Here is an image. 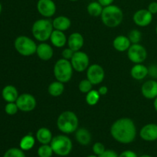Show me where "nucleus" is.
<instances>
[{
  "mask_svg": "<svg viewBox=\"0 0 157 157\" xmlns=\"http://www.w3.org/2000/svg\"><path fill=\"white\" fill-rule=\"evenodd\" d=\"M110 134L112 137L120 144H131L136 139V125L130 118H120L112 124L110 127Z\"/></svg>",
  "mask_w": 157,
  "mask_h": 157,
  "instance_id": "f257e3e1",
  "label": "nucleus"
},
{
  "mask_svg": "<svg viewBox=\"0 0 157 157\" xmlns=\"http://www.w3.org/2000/svg\"><path fill=\"white\" fill-rule=\"evenodd\" d=\"M79 126V120L73 111H64L58 116L57 120L58 129L64 134H71L76 131Z\"/></svg>",
  "mask_w": 157,
  "mask_h": 157,
  "instance_id": "f03ea898",
  "label": "nucleus"
},
{
  "mask_svg": "<svg viewBox=\"0 0 157 157\" xmlns=\"http://www.w3.org/2000/svg\"><path fill=\"white\" fill-rule=\"evenodd\" d=\"M101 18L104 25L109 28L117 27L122 23L124 12L121 8L112 4L104 7Z\"/></svg>",
  "mask_w": 157,
  "mask_h": 157,
  "instance_id": "7ed1b4c3",
  "label": "nucleus"
},
{
  "mask_svg": "<svg viewBox=\"0 0 157 157\" xmlns=\"http://www.w3.org/2000/svg\"><path fill=\"white\" fill-rule=\"evenodd\" d=\"M53 31L54 27L52 21L47 18H41L35 21L32 28V32L34 38L41 42H44L50 39Z\"/></svg>",
  "mask_w": 157,
  "mask_h": 157,
  "instance_id": "20e7f679",
  "label": "nucleus"
},
{
  "mask_svg": "<svg viewBox=\"0 0 157 157\" xmlns=\"http://www.w3.org/2000/svg\"><path fill=\"white\" fill-rule=\"evenodd\" d=\"M55 154L59 156H66L73 149L72 141L67 135L61 134L54 136L50 144Z\"/></svg>",
  "mask_w": 157,
  "mask_h": 157,
  "instance_id": "39448f33",
  "label": "nucleus"
},
{
  "mask_svg": "<svg viewBox=\"0 0 157 157\" xmlns=\"http://www.w3.org/2000/svg\"><path fill=\"white\" fill-rule=\"evenodd\" d=\"M73 67L69 60L61 58L58 60L54 66V75L57 81L67 83L73 76Z\"/></svg>",
  "mask_w": 157,
  "mask_h": 157,
  "instance_id": "423d86ee",
  "label": "nucleus"
},
{
  "mask_svg": "<svg viewBox=\"0 0 157 157\" xmlns=\"http://www.w3.org/2000/svg\"><path fill=\"white\" fill-rule=\"evenodd\" d=\"M14 45L15 50L18 54L22 56L29 57L36 54L38 44L29 37L25 35H20L15 40Z\"/></svg>",
  "mask_w": 157,
  "mask_h": 157,
  "instance_id": "0eeeda50",
  "label": "nucleus"
},
{
  "mask_svg": "<svg viewBox=\"0 0 157 157\" xmlns=\"http://www.w3.org/2000/svg\"><path fill=\"white\" fill-rule=\"evenodd\" d=\"M127 57L134 64H142L147 58V51L140 43L132 44L127 50Z\"/></svg>",
  "mask_w": 157,
  "mask_h": 157,
  "instance_id": "6e6552de",
  "label": "nucleus"
},
{
  "mask_svg": "<svg viewBox=\"0 0 157 157\" xmlns=\"http://www.w3.org/2000/svg\"><path fill=\"white\" fill-rule=\"evenodd\" d=\"M70 61L74 70L78 72H84L90 66V59L88 55L81 51L75 52Z\"/></svg>",
  "mask_w": 157,
  "mask_h": 157,
  "instance_id": "1a4fd4ad",
  "label": "nucleus"
},
{
  "mask_svg": "<svg viewBox=\"0 0 157 157\" xmlns=\"http://www.w3.org/2000/svg\"><path fill=\"white\" fill-rule=\"evenodd\" d=\"M18 110L23 112H31L36 107L37 101L35 97L30 94H22L19 95L15 101Z\"/></svg>",
  "mask_w": 157,
  "mask_h": 157,
  "instance_id": "9d476101",
  "label": "nucleus"
},
{
  "mask_svg": "<svg viewBox=\"0 0 157 157\" xmlns=\"http://www.w3.org/2000/svg\"><path fill=\"white\" fill-rule=\"evenodd\" d=\"M105 77V72L102 66L98 64H93L87 69V78L92 83L93 85L102 83Z\"/></svg>",
  "mask_w": 157,
  "mask_h": 157,
  "instance_id": "9b49d317",
  "label": "nucleus"
},
{
  "mask_svg": "<svg viewBox=\"0 0 157 157\" xmlns=\"http://www.w3.org/2000/svg\"><path fill=\"white\" fill-rule=\"evenodd\" d=\"M37 9L41 16L48 18L53 16L56 12V5L53 0H38Z\"/></svg>",
  "mask_w": 157,
  "mask_h": 157,
  "instance_id": "f8f14e48",
  "label": "nucleus"
},
{
  "mask_svg": "<svg viewBox=\"0 0 157 157\" xmlns=\"http://www.w3.org/2000/svg\"><path fill=\"white\" fill-rule=\"evenodd\" d=\"M153 15L148 9H139L133 15V20L137 26L146 27L151 24L153 21Z\"/></svg>",
  "mask_w": 157,
  "mask_h": 157,
  "instance_id": "ddd939ff",
  "label": "nucleus"
},
{
  "mask_svg": "<svg viewBox=\"0 0 157 157\" xmlns=\"http://www.w3.org/2000/svg\"><path fill=\"white\" fill-rule=\"evenodd\" d=\"M141 139L147 142L157 140V124H148L144 126L140 132Z\"/></svg>",
  "mask_w": 157,
  "mask_h": 157,
  "instance_id": "4468645a",
  "label": "nucleus"
},
{
  "mask_svg": "<svg viewBox=\"0 0 157 157\" xmlns=\"http://www.w3.org/2000/svg\"><path fill=\"white\" fill-rule=\"evenodd\" d=\"M143 96L149 100H154L157 97V81L148 80L141 87Z\"/></svg>",
  "mask_w": 157,
  "mask_h": 157,
  "instance_id": "2eb2a0df",
  "label": "nucleus"
},
{
  "mask_svg": "<svg viewBox=\"0 0 157 157\" xmlns=\"http://www.w3.org/2000/svg\"><path fill=\"white\" fill-rule=\"evenodd\" d=\"M67 46L74 52L81 51L84 44V38L79 32H74L67 38Z\"/></svg>",
  "mask_w": 157,
  "mask_h": 157,
  "instance_id": "dca6fc26",
  "label": "nucleus"
},
{
  "mask_svg": "<svg viewBox=\"0 0 157 157\" xmlns=\"http://www.w3.org/2000/svg\"><path fill=\"white\" fill-rule=\"evenodd\" d=\"M36 55L38 58L44 61H49L54 55L53 48L46 42H41L37 46Z\"/></svg>",
  "mask_w": 157,
  "mask_h": 157,
  "instance_id": "f3484780",
  "label": "nucleus"
},
{
  "mask_svg": "<svg viewBox=\"0 0 157 157\" xmlns=\"http://www.w3.org/2000/svg\"><path fill=\"white\" fill-rule=\"evenodd\" d=\"M50 41L55 48H63L67 44V38L64 32L54 29L50 37Z\"/></svg>",
  "mask_w": 157,
  "mask_h": 157,
  "instance_id": "a211bd4d",
  "label": "nucleus"
},
{
  "mask_svg": "<svg viewBox=\"0 0 157 157\" xmlns=\"http://www.w3.org/2000/svg\"><path fill=\"white\" fill-rule=\"evenodd\" d=\"M131 44H132L129 38L125 35H118L113 41V48H114L115 50L120 52H124L127 51Z\"/></svg>",
  "mask_w": 157,
  "mask_h": 157,
  "instance_id": "6ab92c4d",
  "label": "nucleus"
},
{
  "mask_svg": "<svg viewBox=\"0 0 157 157\" xmlns=\"http://www.w3.org/2000/svg\"><path fill=\"white\" fill-rule=\"evenodd\" d=\"M130 75L133 79L141 81L149 75V68L143 64H135L130 70Z\"/></svg>",
  "mask_w": 157,
  "mask_h": 157,
  "instance_id": "aec40b11",
  "label": "nucleus"
},
{
  "mask_svg": "<svg viewBox=\"0 0 157 157\" xmlns=\"http://www.w3.org/2000/svg\"><path fill=\"white\" fill-rule=\"evenodd\" d=\"M52 25H53L54 29L61 32H65L71 25V21L70 18H67L64 15H60V16L56 17L55 19L52 21Z\"/></svg>",
  "mask_w": 157,
  "mask_h": 157,
  "instance_id": "412c9836",
  "label": "nucleus"
},
{
  "mask_svg": "<svg viewBox=\"0 0 157 157\" xmlns=\"http://www.w3.org/2000/svg\"><path fill=\"white\" fill-rule=\"evenodd\" d=\"M75 139L82 146H87L91 142L92 136L90 131L85 128H78L75 131Z\"/></svg>",
  "mask_w": 157,
  "mask_h": 157,
  "instance_id": "4be33fe9",
  "label": "nucleus"
},
{
  "mask_svg": "<svg viewBox=\"0 0 157 157\" xmlns=\"http://www.w3.org/2000/svg\"><path fill=\"white\" fill-rule=\"evenodd\" d=\"M2 96L6 102L11 103L15 102L19 95L16 87L12 85H7L2 89Z\"/></svg>",
  "mask_w": 157,
  "mask_h": 157,
  "instance_id": "5701e85b",
  "label": "nucleus"
},
{
  "mask_svg": "<svg viewBox=\"0 0 157 157\" xmlns=\"http://www.w3.org/2000/svg\"><path fill=\"white\" fill-rule=\"evenodd\" d=\"M53 139L52 133L47 127H41L36 132V140L41 144H50Z\"/></svg>",
  "mask_w": 157,
  "mask_h": 157,
  "instance_id": "b1692460",
  "label": "nucleus"
},
{
  "mask_svg": "<svg viewBox=\"0 0 157 157\" xmlns=\"http://www.w3.org/2000/svg\"><path fill=\"white\" fill-rule=\"evenodd\" d=\"M64 91V83L59 81H55L51 83L48 87V92L49 94L55 98L61 96Z\"/></svg>",
  "mask_w": 157,
  "mask_h": 157,
  "instance_id": "393cba45",
  "label": "nucleus"
},
{
  "mask_svg": "<svg viewBox=\"0 0 157 157\" xmlns=\"http://www.w3.org/2000/svg\"><path fill=\"white\" fill-rule=\"evenodd\" d=\"M35 144V138L32 134H27L23 136L19 143L20 149L23 151H29L32 150Z\"/></svg>",
  "mask_w": 157,
  "mask_h": 157,
  "instance_id": "a878e982",
  "label": "nucleus"
},
{
  "mask_svg": "<svg viewBox=\"0 0 157 157\" xmlns=\"http://www.w3.org/2000/svg\"><path fill=\"white\" fill-rule=\"evenodd\" d=\"M103 9H104V7L98 1L91 2L89 3L87 7V11L88 14L90 16L93 17L101 16Z\"/></svg>",
  "mask_w": 157,
  "mask_h": 157,
  "instance_id": "bb28decb",
  "label": "nucleus"
},
{
  "mask_svg": "<svg viewBox=\"0 0 157 157\" xmlns=\"http://www.w3.org/2000/svg\"><path fill=\"white\" fill-rule=\"evenodd\" d=\"M86 102L88 105L94 106L99 102L101 95L98 93V90L92 89L90 92L86 94Z\"/></svg>",
  "mask_w": 157,
  "mask_h": 157,
  "instance_id": "cd10ccee",
  "label": "nucleus"
},
{
  "mask_svg": "<svg viewBox=\"0 0 157 157\" xmlns=\"http://www.w3.org/2000/svg\"><path fill=\"white\" fill-rule=\"evenodd\" d=\"M37 153L38 157H52L54 152L50 144H41L38 147Z\"/></svg>",
  "mask_w": 157,
  "mask_h": 157,
  "instance_id": "c85d7f7f",
  "label": "nucleus"
},
{
  "mask_svg": "<svg viewBox=\"0 0 157 157\" xmlns=\"http://www.w3.org/2000/svg\"><path fill=\"white\" fill-rule=\"evenodd\" d=\"M3 157H26L24 151L20 148H10L4 153Z\"/></svg>",
  "mask_w": 157,
  "mask_h": 157,
  "instance_id": "c756f323",
  "label": "nucleus"
},
{
  "mask_svg": "<svg viewBox=\"0 0 157 157\" xmlns=\"http://www.w3.org/2000/svg\"><path fill=\"white\" fill-rule=\"evenodd\" d=\"M127 37L130 39L131 44H139L142 38V33L140 32V31L137 30V29H133L129 32Z\"/></svg>",
  "mask_w": 157,
  "mask_h": 157,
  "instance_id": "7c9ffc66",
  "label": "nucleus"
},
{
  "mask_svg": "<svg viewBox=\"0 0 157 157\" xmlns=\"http://www.w3.org/2000/svg\"><path fill=\"white\" fill-rule=\"evenodd\" d=\"M79 90L83 94H87L93 89V84L88 79H84L81 81L78 85Z\"/></svg>",
  "mask_w": 157,
  "mask_h": 157,
  "instance_id": "2f4dec72",
  "label": "nucleus"
},
{
  "mask_svg": "<svg viewBox=\"0 0 157 157\" xmlns=\"http://www.w3.org/2000/svg\"><path fill=\"white\" fill-rule=\"evenodd\" d=\"M18 107L15 102L8 103L6 105V107H5V111H6V113L8 115H11V116L15 115L18 112Z\"/></svg>",
  "mask_w": 157,
  "mask_h": 157,
  "instance_id": "473e14b6",
  "label": "nucleus"
},
{
  "mask_svg": "<svg viewBox=\"0 0 157 157\" xmlns=\"http://www.w3.org/2000/svg\"><path fill=\"white\" fill-rule=\"evenodd\" d=\"M92 150H93L94 154L96 155V156H100L101 154H102L104 151L106 150L105 147H104V144L101 142H97L92 147Z\"/></svg>",
  "mask_w": 157,
  "mask_h": 157,
  "instance_id": "72a5a7b5",
  "label": "nucleus"
},
{
  "mask_svg": "<svg viewBox=\"0 0 157 157\" xmlns=\"http://www.w3.org/2000/svg\"><path fill=\"white\" fill-rule=\"evenodd\" d=\"M74 53H75V52H74L72 49H71L70 48H64V50L62 51L63 58H64V59L69 60V61H70V60L71 59L72 57H73Z\"/></svg>",
  "mask_w": 157,
  "mask_h": 157,
  "instance_id": "f704fd0d",
  "label": "nucleus"
},
{
  "mask_svg": "<svg viewBox=\"0 0 157 157\" xmlns=\"http://www.w3.org/2000/svg\"><path fill=\"white\" fill-rule=\"evenodd\" d=\"M119 155L115 151L112 150H106L102 154H101L98 157H118Z\"/></svg>",
  "mask_w": 157,
  "mask_h": 157,
  "instance_id": "c9c22d12",
  "label": "nucleus"
},
{
  "mask_svg": "<svg viewBox=\"0 0 157 157\" xmlns=\"http://www.w3.org/2000/svg\"><path fill=\"white\" fill-rule=\"evenodd\" d=\"M118 157H138L137 154L132 150H125L122 152Z\"/></svg>",
  "mask_w": 157,
  "mask_h": 157,
  "instance_id": "e433bc0d",
  "label": "nucleus"
},
{
  "mask_svg": "<svg viewBox=\"0 0 157 157\" xmlns=\"http://www.w3.org/2000/svg\"><path fill=\"white\" fill-rule=\"evenodd\" d=\"M150 12H151L153 15L157 13V2H152L149 4L148 8H147Z\"/></svg>",
  "mask_w": 157,
  "mask_h": 157,
  "instance_id": "4c0bfd02",
  "label": "nucleus"
},
{
  "mask_svg": "<svg viewBox=\"0 0 157 157\" xmlns=\"http://www.w3.org/2000/svg\"><path fill=\"white\" fill-rule=\"evenodd\" d=\"M149 75H151L152 77H154L157 78V65H152L149 68Z\"/></svg>",
  "mask_w": 157,
  "mask_h": 157,
  "instance_id": "58836bf2",
  "label": "nucleus"
},
{
  "mask_svg": "<svg viewBox=\"0 0 157 157\" xmlns=\"http://www.w3.org/2000/svg\"><path fill=\"white\" fill-rule=\"evenodd\" d=\"M98 2L103 7H106V6H108L110 5L113 4L114 0H98Z\"/></svg>",
  "mask_w": 157,
  "mask_h": 157,
  "instance_id": "ea45409f",
  "label": "nucleus"
},
{
  "mask_svg": "<svg viewBox=\"0 0 157 157\" xmlns=\"http://www.w3.org/2000/svg\"><path fill=\"white\" fill-rule=\"evenodd\" d=\"M98 91L101 96H104V95H106L107 94V92H108V88H107V87H106V86L103 85L99 87Z\"/></svg>",
  "mask_w": 157,
  "mask_h": 157,
  "instance_id": "a19ab883",
  "label": "nucleus"
},
{
  "mask_svg": "<svg viewBox=\"0 0 157 157\" xmlns=\"http://www.w3.org/2000/svg\"><path fill=\"white\" fill-rule=\"evenodd\" d=\"M153 107H154L155 110L157 112V97L154 99V101H153Z\"/></svg>",
  "mask_w": 157,
  "mask_h": 157,
  "instance_id": "79ce46f5",
  "label": "nucleus"
},
{
  "mask_svg": "<svg viewBox=\"0 0 157 157\" xmlns=\"http://www.w3.org/2000/svg\"><path fill=\"white\" fill-rule=\"evenodd\" d=\"M140 157H153V156H150V155H148V154H144V155H142V156H140Z\"/></svg>",
  "mask_w": 157,
  "mask_h": 157,
  "instance_id": "37998d69",
  "label": "nucleus"
},
{
  "mask_svg": "<svg viewBox=\"0 0 157 157\" xmlns=\"http://www.w3.org/2000/svg\"><path fill=\"white\" fill-rule=\"evenodd\" d=\"M87 157H98V156H96V155H90V156H88Z\"/></svg>",
  "mask_w": 157,
  "mask_h": 157,
  "instance_id": "c03bdc74",
  "label": "nucleus"
},
{
  "mask_svg": "<svg viewBox=\"0 0 157 157\" xmlns=\"http://www.w3.org/2000/svg\"><path fill=\"white\" fill-rule=\"evenodd\" d=\"M2 5H1V3H0V14H1V12H2Z\"/></svg>",
  "mask_w": 157,
  "mask_h": 157,
  "instance_id": "a18cd8bd",
  "label": "nucleus"
},
{
  "mask_svg": "<svg viewBox=\"0 0 157 157\" xmlns=\"http://www.w3.org/2000/svg\"><path fill=\"white\" fill-rule=\"evenodd\" d=\"M69 1H71V2H76V1H78V0H69Z\"/></svg>",
  "mask_w": 157,
  "mask_h": 157,
  "instance_id": "49530a36",
  "label": "nucleus"
},
{
  "mask_svg": "<svg viewBox=\"0 0 157 157\" xmlns=\"http://www.w3.org/2000/svg\"><path fill=\"white\" fill-rule=\"evenodd\" d=\"M156 35H157V25H156Z\"/></svg>",
  "mask_w": 157,
  "mask_h": 157,
  "instance_id": "de8ad7c7",
  "label": "nucleus"
},
{
  "mask_svg": "<svg viewBox=\"0 0 157 157\" xmlns=\"http://www.w3.org/2000/svg\"><path fill=\"white\" fill-rule=\"evenodd\" d=\"M157 141V140H156ZM156 145H157V143H156Z\"/></svg>",
  "mask_w": 157,
  "mask_h": 157,
  "instance_id": "09e8293b",
  "label": "nucleus"
}]
</instances>
